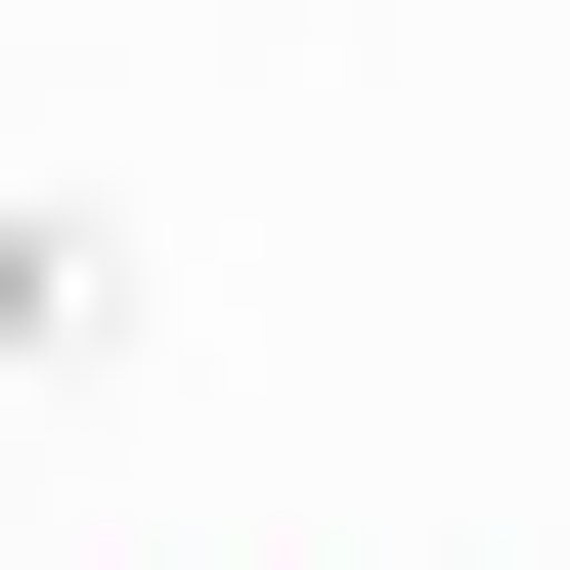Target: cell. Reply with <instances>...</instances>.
<instances>
[{"mask_svg":"<svg viewBox=\"0 0 570 570\" xmlns=\"http://www.w3.org/2000/svg\"><path fill=\"white\" fill-rule=\"evenodd\" d=\"M132 307H176V219H132V176H0V352H132Z\"/></svg>","mask_w":570,"mask_h":570,"instance_id":"1","label":"cell"}]
</instances>
